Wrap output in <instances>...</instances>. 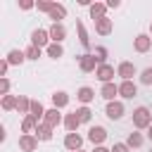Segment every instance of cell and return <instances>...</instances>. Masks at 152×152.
Here are the masks:
<instances>
[{
  "label": "cell",
  "instance_id": "74e56055",
  "mask_svg": "<svg viewBox=\"0 0 152 152\" xmlns=\"http://www.w3.org/2000/svg\"><path fill=\"white\" fill-rule=\"evenodd\" d=\"M19 7H21V10H33V7H36V2H31V0H21V2H19Z\"/></svg>",
  "mask_w": 152,
  "mask_h": 152
},
{
  "label": "cell",
  "instance_id": "3957f363",
  "mask_svg": "<svg viewBox=\"0 0 152 152\" xmlns=\"http://www.w3.org/2000/svg\"><path fill=\"white\" fill-rule=\"evenodd\" d=\"M52 40H50V33L45 31V28H33L31 31V45H36V48H48Z\"/></svg>",
  "mask_w": 152,
  "mask_h": 152
},
{
  "label": "cell",
  "instance_id": "9c48e42d",
  "mask_svg": "<svg viewBox=\"0 0 152 152\" xmlns=\"http://www.w3.org/2000/svg\"><path fill=\"white\" fill-rule=\"evenodd\" d=\"M114 66L112 64H100L97 66V71H95V76H97V81H102V83H114Z\"/></svg>",
  "mask_w": 152,
  "mask_h": 152
},
{
  "label": "cell",
  "instance_id": "836d02e7",
  "mask_svg": "<svg viewBox=\"0 0 152 152\" xmlns=\"http://www.w3.org/2000/svg\"><path fill=\"white\" fill-rule=\"evenodd\" d=\"M52 5H55V2H50V0H38V2H36V10H38V12H45V14H50Z\"/></svg>",
  "mask_w": 152,
  "mask_h": 152
},
{
  "label": "cell",
  "instance_id": "7bdbcfd3",
  "mask_svg": "<svg viewBox=\"0 0 152 152\" xmlns=\"http://www.w3.org/2000/svg\"><path fill=\"white\" fill-rule=\"evenodd\" d=\"M78 152H86V150H78Z\"/></svg>",
  "mask_w": 152,
  "mask_h": 152
},
{
  "label": "cell",
  "instance_id": "ba28073f",
  "mask_svg": "<svg viewBox=\"0 0 152 152\" xmlns=\"http://www.w3.org/2000/svg\"><path fill=\"white\" fill-rule=\"evenodd\" d=\"M88 140L97 147V145H102L104 140H107V128L104 126H90V131H88Z\"/></svg>",
  "mask_w": 152,
  "mask_h": 152
},
{
  "label": "cell",
  "instance_id": "7c38bea8",
  "mask_svg": "<svg viewBox=\"0 0 152 152\" xmlns=\"http://www.w3.org/2000/svg\"><path fill=\"white\" fill-rule=\"evenodd\" d=\"M76 100H78L83 107H88V104L95 100V90H93L90 86H81V88L76 90Z\"/></svg>",
  "mask_w": 152,
  "mask_h": 152
},
{
  "label": "cell",
  "instance_id": "d4e9b609",
  "mask_svg": "<svg viewBox=\"0 0 152 152\" xmlns=\"http://www.w3.org/2000/svg\"><path fill=\"white\" fill-rule=\"evenodd\" d=\"M45 52H48V57H52V59H59V57L64 55V48H62V43H50V45L45 48Z\"/></svg>",
  "mask_w": 152,
  "mask_h": 152
},
{
  "label": "cell",
  "instance_id": "ee69618b",
  "mask_svg": "<svg viewBox=\"0 0 152 152\" xmlns=\"http://www.w3.org/2000/svg\"><path fill=\"white\" fill-rule=\"evenodd\" d=\"M150 152H152V150H150Z\"/></svg>",
  "mask_w": 152,
  "mask_h": 152
},
{
  "label": "cell",
  "instance_id": "8d00e7d4",
  "mask_svg": "<svg viewBox=\"0 0 152 152\" xmlns=\"http://www.w3.org/2000/svg\"><path fill=\"white\" fill-rule=\"evenodd\" d=\"M112 152H131V147H128L126 142H114V147H112Z\"/></svg>",
  "mask_w": 152,
  "mask_h": 152
},
{
  "label": "cell",
  "instance_id": "484cf974",
  "mask_svg": "<svg viewBox=\"0 0 152 152\" xmlns=\"http://www.w3.org/2000/svg\"><path fill=\"white\" fill-rule=\"evenodd\" d=\"M17 112L28 116V114H31V100L24 97V95H19V97H17Z\"/></svg>",
  "mask_w": 152,
  "mask_h": 152
},
{
  "label": "cell",
  "instance_id": "4316f807",
  "mask_svg": "<svg viewBox=\"0 0 152 152\" xmlns=\"http://www.w3.org/2000/svg\"><path fill=\"white\" fill-rule=\"evenodd\" d=\"M142 142H145V138H142V133H138V131H135V133H128V138H126V145H128L131 150H133V147H140Z\"/></svg>",
  "mask_w": 152,
  "mask_h": 152
},
{
  "label": "cell",
  "instance_id": "f35d334b",
  "mask_svg": "<svg viewBox=\"0 0 152 152\" xmlns=\"http://www.w3.org/2000/svg\"><path fill=\"white\" fill-rule=\"evenodd\" d=\"M107 7H109V10H116V7H121V2H119V0H109Z\"/></svg>",
  "mask_w": 152,
  "mask_h": 152
},
{
  "label": "cell",
  "instance_id": "2e32d148",
  "mask_svg": "<svg viewBox=\"0 0 152 152\" xmlns=\"http://www.w3.org/2000/svg\"><path fill=\"white\" fill-rule=\"evenodd\" d=\"M48 33H50V40H52V43H62V40L66 38V26H64V24H52V26L48 28Z\"/></svg>",
  "mask_w": 152,
  "mask_h": 152
},
{
  "label": "cell",
  "instance_id": "f546056e",
  "mask_svg": "<svg viewBox=\"0 0 152 152\" xmlns=\"http://www.w3.org/2000/svg\"><path fill=\"white\" fill-rule=\"evenodd\" d=\"M93 55H95L97 64H107V48H104V45H97V48L93 50Z\"/></svg>",
  "mask_w": 152,
  "mask_h": 152
},
{
  "label": "cell",
  "instance_id": "9a60e30c",
  "mask_svg": "<svg viewBox=\"0 0 152 152\" xmlns=\"http://www.w3.org/2000/svg\"><path fill=\"white\" fill-rule=\"evenodd\" d=\"M107 2H93L90 7H88V12H90V19L93 21H97V19H104L107 17Z\"/></svg>",
  "mask_w": 152,
  "mask_h": 152
},
{
  "label": "cell",
  "instance_id": "8fae6325",
  "mask_svg": "<svg viewBox=\"0 0 152 152\" xmlns=\"http://www.w3.org/2000/svg\"><path fill=\"white\" fill-rule=\"evenodd\" d=\"M119 95H121L124 100H133V97L138 95V86H135L133 81H121V83H119Z\"/></svg>",
  "mask_w": 152,
  "mask_h": 152
},
{
  "label": "cell",
  "instance_id": "4fadbf2b",
  "mask_svg": "<svg viewBox=\"0 0 152 152\" xmlns=\"http://www.w3.org/2000/svg\"><path fill=\"white\" fill-rule=\"evenodd\" d=\"M116 95H119V86H116V83H102V88H100V97H102V100L114 102Z\"/></svg>",
  "mask_w": 152,
  "mask_h": 152
},
{
  "label": "cell",
  "instance_id": "d6986e66",
  "mask_svg": "<svg viewBox=\"0 0 152 152\" xmlns=\"http://www.w3.org/2000/svg\"><path fill=\"white\" fill-rule=\"evenodd\" d=\"M76 33H78V43L86 50H90V36H88V31H86V26H83L81 19H76Z\"/></svg>",
  "mask_w": 152,
  "mask_h": 152
},
{
  "label": "cell",
  "instance_id": "4dcf8cb0",
  "mask_svg": "<svg viewBox=\"0 0 152 152\" xmlns=\"http://www.w3.org/2000/svg\"><path fill=\"white\" fill-rule=\"evenodd\" d=\"M2 109H5V112L17 109V97H14V95H5V97H2Z\"/></svg>",
  "mask_w": 152,
  "mask_h": 152
},
{
  "label": "cell",
  "instance_id": "cb8c5ba5",
  "mask_svg": "<svg viewBox=\"0 0 152 152\" xmlns=\"http://www.w3.org/2000/svg\"><path fill=\"white\" fill-rule=\"evenodd\" d=\"M52 131H55V128H50V126H48V124H43V121H40V124H38V128H36V133H33V135H36V138H38V140H52Z\"/></svg>",
  "mask_w": 152,
  "mask_h": 152
},
{
  "label": "cell",
  "instance_id": "603a6c76",
  "mask_svg": "<svg viewBox=\"0 0 152 152\" xmlns=\"http://www.w3.org/2000/svg\"><path fill=\"white\" fill-rule=\"evenodd\" d=\"M38 124H40V119H36L33 114H28V116H24V121H21V133H36V128H38Z\"/></svg>",
  "mask_w": 152,
  "mask_h": 152
},
{
  "label": "cell",
  "instance_id": "44dd1931",
  "mask_svg": "<svg viewBox=\"0 0 152 152\" xmlns=\"http://www.w3.org/2000/svg\"><path fill=\"white\" fill-rule=\"evenodd\" d=\"M78 126H81V119H78V114H76V112L64 114V128H66L69 133H76V131H78Z\"/></svg>",
  "mask_w": 152,
  "mask_h": 152
},
{
  "label": "cell",
  "instance_id": "f1b7e54d",
  "mask_svg": "<svg viewBox=\"0 0 152 152\" xmlns=\"http://www.w3.org/2000/svg\"><path fill=\"white\" fill-rule=\"evenodd\" d=\"M24 52H26V59H31V62H38V59H40V55H43V50H40V48H36V45H28Z\"/></svg>",
  "mask_w": 152,
  "mask_h": 152
},
{
  "label": "cell",
  "instance_id": "d590c367",
  "mask_svg": "<svg viewBox=\"0 0 152 152\" xmlns=\"http://www.w3.org/2000/svg\"><path fill=\"white\" fill-rule=\"evenodd\" d=\"M7 69H10V62L2 57V59H0V78H5V76H7Z\"/></svg>",
  "mask_w": 152,
  "mask_h": 152
},
{
  "label": "cell",
  "instance_id": "ab89813d",
  "mask_svg": "<svg viewBox=\"0 0 152 152\" xmlns=\"http://www.w3.org/2000/svg\"><path fill=\"white\" fill-rule=\"evenodd\" d=\"M93 152H112V150H109V147H104V145H97Z\"/></svg>",
  "mask_w": 152,
  "mask_h": 152
},
{
  "label": "cell",
  "instance_id": "ac0fdd59",
  "mask_svg": "<svg viewBox=\"0 0 152 152\" xmlns=\"http://www.w3.org/2000/svg\"><path fill=\"white\" fill-rule=\"evenodd\" d=\"M112 28H114V21H112L109 17H104V19H97V21H95V31H97L100 36H109V33H112Z\"/></svg>",
  "mask_w": 152,
  "mask_h": 152
},
{
  "label": "cell",
  "instance_id": "b9f144b4",
  "mask_svg": "<svg viewBox=\"0 0 152 152\" xmlns=\"http://www.w3.org/2000/svg\"><path fill=\"white\" fill-rule=\"evenodd\" d=\"M150 36H152V21H150Z\"/></svg>",
  "mask_w": 152,
  "mask_h": 152
},
{
  "label": "cell",
  "instance_id": "7402d4cb",
  "mask_svg": "<svg viewBox=\"0 0 152 152\" xmlns=\"http://www.w3.org/2000/svg\"><path fill=\"white\" fill-rule=\"evenodd\" d=\"M66 104H69V93H64V90L52 93V107L55 109H64Z\"/></svg>",
  "mask_w": 152,
  "mask_h": 152
},
{
  "label": "cell",
  "instance_id": "6da1fadb",
  "mask_svg": "<svg viewBox=\"0 0 152 152\" xmlns=\"http://www.w3.org/2000/svg\"><path fill=\"white\" fill-rule=\"evenodd\" d=\"M133 126L138 128V131H147L150 126H152V112L147 109V107H135L133 109Z\"/></svg>",
  "mask_w": 152,
  "mask_h": 152
},
{
  "label": "cell",
  "instance_id": "d6a6232c",
  "mask_svg": "<svg viewBox=\"0 0 152 152\" xmlns=\"http://www.w3.org/2000/svg\"><path fill=\"white\" fill-rule=\"evenodd\" d=\"M140 83L142 86H152V66H147V69L140 71Z\"/></svg>",
  "mask_w": 152,
  "mask_h": 152
},
{
  "label": "cell",
  "instance_id": "83f0119b",
  "mask_svg": "<svg viewBox=\"0 0 152 152\" xmlns=\"http://www.w3.org/2000/svg\"><path fill=\"white\" fill-rule=\"evenodd\" d=\"M45 112H48V109H45V107H43V104H40L38 100H31V114H33L36 119H40V121H43Z\"/></svg>",
  "mask_w": 152,
  "mask_h": 152
},
{
  "label": "cell",
  "instance_id": "277c9868",
  "mask_svg": "<svg viewBox=\"0 0 152 152\" xmlns=\"http://www.w3.org/2000/svg\"><path fill=\"white\" fill-rule=\"evenodd\" d=\"M97 59H95V55L93 52H86V55H81L78 57V69L83 71V74H90V71H97Z\"/></svg>",
  "mask_w": 152,
  "mask_h": 152
},
{
  "label": "cell",
  "instance_id": "52a82bcc",
  "mask_svg": "<svg viewBox=\"0 0 152 152\" xmlns=\"http://www.w3.org/2000/svg\"><path fill=\"white\" fill-rule=\"evenodd\" d=\"M135 74H138V69H135L133 62H119V66H116V76H121V81H133Z\"/></svg>",
  "mask_w": 152,
  "mask_h": 152
},
{
  "label": "cell",
  "instance_id": "ffe728a7",
  "mask_svg": "<svg viewBox=\"0 0 152 152\" xmlns=\"http://www.w3.org/2000/svg\"><path fill=\"white\" fill-rule=\"evenodd\" d=\"M5 59L10 62V66H12V64H14V66H21V64L26 62V52H24V50H10Z\"/></svg>",
  "mask_w": 152,
  "mask_h": 152
},
{
  "label": "cell",
  "instance_id": "30bf717a",
  "mask_svg": "<svg viewBox=\"0 0 152 152\" xmlns=\"http://www.w3.org/2000/svg\"><path fill=\"white\" fill-rule=\"evenodd\" d=\"M43 124H48L50 128H57L59 124H64V116L59 114V109H55V107H50V109L45 112V116H43Z\"/></svg>",
  "mask_w": 152,
  "mask_h": 152
},
{
  "label": "cell",
  "instance_id": "5b68a950",
  "mask_svg": "<svg viewBox=\"0 0 152 152\" xmlns=\"http://www.w3.org/2000/svg\"><path fill=\"white\" fill-rule=\"evenodd\" d=\"M19 150L21 152H36L38 150V138L33 133H21L19 135Z\"/></svg>",
  "mask_w": 152,
  "mask_h": 152
},
{
  "label": "cell",
  "instance_id": "7a4b0ae2",
  "mask_svg": "<svg viewBox=\"0 0 152 152\" xmlns=\"http://www.w3.org/2000/svg\"><path fill=\"white\" fill-rule=\"evenodd\" d=\"M104 114H107V119H112V121H119V119L126 114V107H124V102H121V100H114V102H107V107H104Z\"/></svg>",
  "mask_w": 152,
  "mask_h": 152
},
{
  "label": "cell",
  "instance_id": "5bb4252c",
  "mask_svg": "<svg viewBox=\"0 0 152 152\" xmlns=\"http://www.w3.org/2000/svg\"><path fill=\"white\" fill-rule=\"evenodd\" d=\"M81 145H83V138H81L78 133H66V135H64V147H66L69 152H78Z\"/></svg>",
  "mask_w": 152,
  "mask_h": 152
},
{
  "label": "cell",
  "instance_id": "8992f818",
  "mask_svg": "<svg viewBox=\"0 0 152 152\" xmlns=\"http://www.w3.org/2000/svg\"><path fill=\"white\" fill-rule=\"evenodd\" d=\"M133 48H135V52H150V48H152V36L150 33H138L135 38H133Z\"/></svg>",
  "mask_w": 152,
  "mask_h": 152
},
{
  "label": "cell",
  "instance_id": "e0dca14e",
  "mask_svg": "<svg viewBox=\"0 0 152 152\" xmlns=\"http://www.w3.org/2000/svg\"><path fill=\"white\" fill-rule=\"evenodd\" d=\"M50 19H52V24H62V19L66 17V7L62 5V2H55L52 5V10H50V14H48Z\"/></svg>",
  "mask_w": 152,
  "mask_h": 152
},
{
  "label": "cell",
  "instance_id": "60d3db41",
  "mask_svg": "<svg viewBox=\"0 0 152 152\" xmlns=\"http://www.w3.org/2000/svg\"><path fill=\"white\" fill-rule=\"evenodd\" d=\"M147 138H150V140H152V126H150V128H147Z\"/></svg>",
  "mask_w": 152,
  "mask_h": 152
},
{
  "label": "cell",
  "instance_id": "e575fe53",
  "mask_svg": "<svg viewBox=\"0 0 152 152\" xmlns=\"http://www.w3.org/2000/svg\"><path fill=\"white\" fill-rule=\"evenodd\" d=\"M0 95L5 97V95H10V78L5 76V78H0Z\"/></svg>",
  "mask_w": 152,
  "mask_h": 152
},
{
  "label": "cell",
  "instance_id": "1f68e13d",
  "mask_svg": "<svg viewBox=\"0 0 152 152\" xmlns=\"http://www.w3.org/2000/svg\"><path fill=\"white\" fill-rule=\"evenodd\" d=\"M76 114H78L81 124H88V121L93 119V112H90V107H78V109H76Z\"/></svg>",
  "mask_w": 152,
  "mask_h": 152
}]
</instances>
